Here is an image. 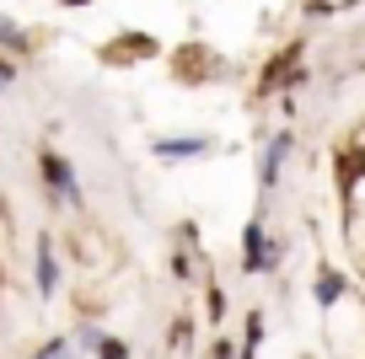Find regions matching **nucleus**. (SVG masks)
Segmentation results:
<instances>
[{
    "mask_svg": "<svg viewBox=\"0 0 365 359\" xmlns=\"http://www.w3.org/2000/svg\"><path fill=\"white\" fill-rule=\"evenodd\" d=\"M285 236H269L263 231V214H252L247 225H242V247H237V263L247 279H269V274L285 269Z\"/></svg>",
    "mask_w": 365,
    "mask_h": 359,
    "instance_id": "nucleus-1",
    "label": "nucleus"
},
{
    "mask_svg": "<svg viewBox=\"0 0 365 359\" xmlns=\"http://www.w3.org/2000/svg\"><path fill=\"white\" fill-rule=\"evenodd\" d=\"M38 177H43V193H48V204H65V209H81V177H76V167H70V156L65 150H54V145H38Z\"/></svg>",
    "mask_w": 365,
    "mask_h": 359,
    "instance_id": "nucleus-2",
    "label": "nucleus"
},
{
    "mask_svg": "<svg viewBox=\"0 0 365 359\" xmlns=\"http://www.w3.org/2000/svg\"><path fill=\"white\" fill-rule=\"evenodd\" d=\"M220 76H226V65H220L215 48H205V43L172 48V80H182V86H205V80H220Z\"/></svg>",
    "mask_w": 365,
    "mask_h": 359,
    "instance_id": "nucleus-3",
    "label": "nucleus"
},
{
    "mask_svg": "<svg viewBox=\"0 0 365 359\" xmlns=\"http://www.w3.org/2000/svg\"><path fill=\"white\" fill-rule=\"evenodd\" d=\"M97 59H103L108 70H135V65H150V59H161V43L150 33H118L113 43L97 48Z\"/></svg>",
    "mask_w": 365,
    "mask_h": 359,
    "instance_id": "nucleus-4",
    "label": "nucleus"
},
{
    "mask_svg": "<svg viewBox=\"0 0 365 359\" xmlns=\"http://www.w3.org/2000/svg\"><path fill=\"white\" fill-rule=\"evenodd\" d=\"M290 156H296V129H279V135L263 145V156H258V188H263V199L279 188V177H285V161H290Z\"/></svg>",
    "mask_w": 365,
    "mask_h": 359,
    "instance_id": "nucleus-5",
    "label": "nucleus"
},
{
    "mask_svg": "<svg viewBox=\"0 0 365 359\" xmlns=\"http://www.w3.org/2000/svg\"><path fill=\"white\" fill-rule=\"evenodd\" d=\"M354 295V279L344 269H333V263H322L317 269V279H312V301H317V311L328 316V311H339L344 301Z\"/></svg>",
    "mask_w": 365,
    "mask_h": 359,
    "instance_id": "nucleus-6",
    "label": "nucleus"
},
{
    "mask_svg": "<svg viewBox=\"0 0 365 359\" xmlns=\"http://www.w3.org/2000/svg\"><path fill=\"white\" fill-rule=\"evenodd\" d=\"M215 150V135H156L150 140V156L156 161H199Z\"/></svg>",
    "mask_w": 365,
    "mask_h": 359,
    "instance_id": "nucleus-7",
    "label": "nucleus"
},
{
    "mask_svg": "<svg viewBox=\"0 0 365 359\" xmlns=\"http://www.w3.org/2000/svg\"><path fill=\"white\" fill-rule=\"evenodd\" d=\"M59 279H65V274H59V252H54V236H38L33 241V284H38V295H43V301H54L59 295Z\"/></svg>",
    "mask_w": 365,
    "mask_h": 359,
    "instance_id": "nucleus-8",
    "label": "nucleus"
},
{
    "mask_svg": "<svg viewBox=\"0 0 365 359\" xmlns=\"http://www.w3.org/2000/svg\"><path fill=\"white\" fill-rule=\"evenodd\" d=\"M339 182H344V214H365V167L354 161L349 145L339 156Z\"/></svg>",
    "mask_w": 365,
    "mask_h": 359,
    "instance_id": "nucleus-9",
    "label": "nucleus"
},
{
    "mask_svg": "<svg viewBox=\"0 0 365 359\" xmlns=\"http://www.w3.org/2000/svg\"><path fill=\"white\" fill-rule=\"evenodd\" d=\"M33 48H38V38H33V33H22L11 16L0 11V54H11V59H33Z\"/></svg>",
    "mask_w": 365,
    "mask_h": 359,
    "instance_id": "nucleus-10",
    "label": "nucleus"
},
{
    "mask_svg": "<svg viewBox=\"0 0 365 359\" xmlns=\"http://www.w3.org/2000/svg\"><path fill=\"white\" fill-rule=\"evenodd\" d=\"M205 322L215 327V333L226 327V290H220V279L210 274V263H205Z\"/></svg>",
    "mask_w": 365,
    "mask_h": 359,
    "instance_id": "nucleus-11",
    "label": "nucleus"
},
{
    "mask_svg": "<svg viewBox=\"0 0 365 359\" xmlns=\"http://www.w3.org/2000/svg\"><path fill=\"white\" fill-rule=\"evenodd\" d=\"M263 333H269L263 311H247V322H242V338H237V359H258V348H263Z\"/></svg>",
    "mask_w": 365,
    "mask_h": 359,
    "instance_id": "nucleus-12",
    "label": "nucleus"
},
{
    "mask_svg": "<svg viewBox=\"0 0 365 359\" xmlns=\"http://www.w3.org/2000/svg\"><path fill=\"white\" fill-rule=\"evenodd\" d=\"M167 263H172V279H178V284H194V279H199V269H205L210 258H199V263H194V252L172 247V258H167Z\"/></svg>",
    "mask_w": 365,
    "mask_h": 359,
    "instance_id": "nucleus-13",
    "label": "nucleus"
},
{
    "mask_svg": "<svg viewBox=\"0 0 365 359\" xmlns=\"http://www.w3.org/2000/svg\"><path fill=\"white\" fill-rule=\"evenodd\" d=\"M178 247H182V252H194V258H210V252H205V236H199L194 220H182V225H178Z\"/></svg>",
    "mask_w": 365,
    "mask_h": 359,
    "instance_id": "nucleus-14",
    "label": "nucleus"
},
{
    "mask_svg": "<svg viewBox=\"0 0 365 359\" xmlns=\"http://www.w3.org/2000/svg\"><path fill=\"white\" fill-rule=\"evenodd\" d=\"M33 359H76V343L70 338H48V343L33 348Z\"/></svg>",
    "mask_w": 365,
    "mask_h": 359,
    "instance_id": "nucleus-15",
    "label": "nucleus"
},
{
    "mask_svg": "<svg viewBox=\"0 0 365 359\" xmlns=\"http://www.w3.org/2000/svg\"><path fill=\"white\" fill-rule=\"evenodd\" d=\"M97 359H135V348L124 343V338H113V333H103V343H97Z\"/></svg>",
    "mask_w": 365,
    "mask_h": 359,
    "instance_id": "nucleus-16",
    "label": "nucleus"
},
{
    "mask_svg": "<svg viewBox=\"0 0 365 359\" xmlns=\"http://www.w3.org/2000/svg\"><path fill=\"white\" fill-rule=\"evenodd\" d=\"M70 343L97 354V343H103V327H97V322H76V338H70Z\"/></svg>",
    "mask_w": 365,
    "mask_h": 359,
    "instance_id": "nucleus-17",
    "label": "nucleus"
},
{
    "mask_svg": "<svg viewBox=\"0 0 365 359\" xmlns=\"http://www.w3.org/2000/svg\"><path fill=\"white\" fill-rule=\"evenodd\" d=\"M16 80H22V65H16L11 54H0V91H11Z\"/></svg>",
    "mask_w": 365,
    "mask_h": 359,
    "instance_id": "nucleus-18",
    "label": "nucleus"
},
{
    "mask_svg": "<svg viewBox=\"0 0 365 359\" xmlns=\"http://www.w3.org/2000/svg\"><path fill=\"white\" fill-rule=\"evenodd\" d=\"M205 359H237V338L215 333V343H210V354H205Z\"/></svg>",
    "mask_w": 365,
    "mask_h": 359,
    "instance_id": "nucleus-19",
    "label": "nucleus"
},
{
    "mask_svg": "<svg viewBox=\"0 0 365 359\" xmlns=\"http://www.w3.org/2000/svg\"><path fill=\"white\" fill-rule=\"evenodd\" d=\"M188 338H194V327H188V316H182V322L172 327V348H188Z\"/></svg>",
    "mask_w": 365,
    "mask_h": 359,
    "instance_id": "nucleus-20",
    "label": "nucleus"
},
{
    "mask_svg": "<svg viewBox=\"0 0 365 359\" xmlns=\"http://www.w3.org/2000/svg\"><path fill=\"white\" fill-rule=\"evenodd\" d=\"M349 150H354V161H360V167H365V124H360V129H354V140H349Z\"/></svg>",
    "mask_w": 365,
    "mask_h": 359,
    "instance_id": "nucleus-21",
    "label": "nucleus"
},
{
    "mask_svg": "<svg viewBox=\"0 0 365 359\" xmlns=\"http://www.w3.org/2000/svg\"><path fill=\"white\" fill-rule=\"evenodd\" d=\"M59 6H65V11H81V6H91V0H59Z\"/></svg>",
    "mask_w": 365,
    "mask_h": 359,
    "instance_id": "nucleus-22",
    "label": "nucleus"
}]
</instances>
